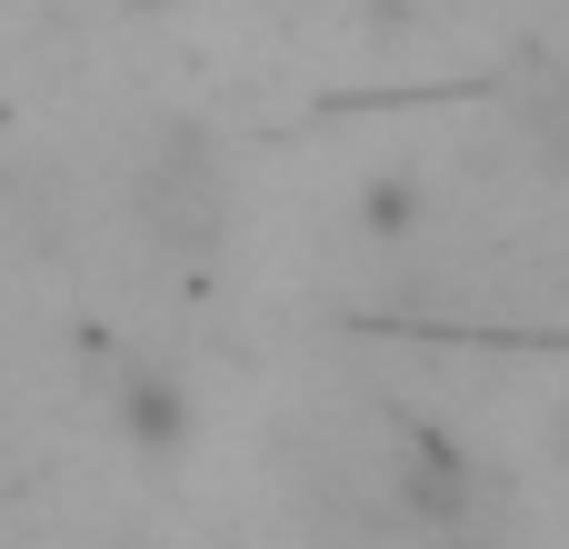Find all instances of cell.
<instances>
[{
  "instance_id": "cell-3",
  "label": "cell",
  "mask_w": 569,
  "mask_h": 549,
  "mask_svg": "<svg viewBox=\"0 0 569 549\" xmlns=\"http://www.w3.org/2000/svg\"><path fill=\"white\" fill-rule=\"evenodd\" d=\"M560 450H569V420H560Z\"/></svg>"
},
{
  "instance_id": "cell-4",
  "label": "cell",
  "mask_w": 569,
  "mask_h": 549,
  "mask_svg": "<svg viewBox=\"0 0 569 549\" xmlns=\"http://www.w3.org/2000/svg\"><path fill=\"white\" fill-rule=\"evenodd\" d=\"M560 150H569V130H560Z\"/></svg>"
},
{
  "instance_id": "cell-2",
  "label": "cell",
  "mask_w": 569,
  "mask_h": 549,
  "mask_svg": "<svg viewBox=\"0 0 569 549\" xmlns=\"http://www.w3.org/2000/svg\"><path fill=\"white\" fill-rule=\"evenodd\" d=\"M360 220H370V230H390V240H400V230H410V220H420V190H410V180H370V200H360Z\"/></svg>"
},
{
  "instance_id": "cell-1",
  "label": "cell",
  "mask_w": 569,
  "mask_h": 549,
  "mask_svg": "<svg viewBox=\"0 0 569 549\" xmlns=\"http://www.w3.org/2000/svg\"><path fill=\"white\" fill-rule=\"evenodd\" d=\"M130 440H150V450L180 440V390L170 380H130Z\"/></svg>"
}]
</instances>
